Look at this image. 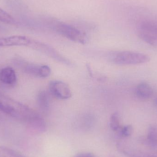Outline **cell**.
Masks as SVG:
<instances>
[{"label":"cell","instance_id":"8fae6325","mask_svg":"<svg viewBox=\"0 0 157 157\" xmlns=\"http://www.w3.org/2000/svg\"><path fill=\"white\" fill-rule=\"evenodd\" d=\"M48 95L46 91L42 90L38 94L37 98L38 105L43 112H46L48 110L50 107Z\"/></svg>","mask_w":157,"mask_h":157},{"label":"cell","instance_id":"9c48e42d","mask_svg":"<svg viewBox=\"0 0 157 157\" xmlns=\"http://www.w3.org/2000/svg\"><path fill=\"white\" fill-rule=\"evenodd\" d=\"M154 94L152 87L145 82L140 83L136 88V94L140 99L147 100L150 98Z\"/></svg>","mask_w":157,"mask_h":157},{"label":"cell","instance_id":"2e32d148","mask_svg":"<svg viewBox=\"0 0 157 157\" xmlns=\"http://www.w3.org/2000/svg\"><path fill=\"white\" fill-rule=\"evenodd\" d=\"M75 157H95L93 154L90 153H83L77 155Z\"/></svg>","mask_w":157,"mask_h":157},{"label":"cell","instance_id":"52a82bcc","mask_svg":"<svg viewBox=\"0 0 157 157\" xmlns=\"http://www.w3.org/2000/svg\"><path fill=\"white\" fill-rule=\"evenodd\" d=\"M33 39L24 36H13L0 38V47L25 46L30 47Z\"/></svg>","mask_w":157,"mask_h":157},{"label":"cell","instance_id":"30bf717a","mask_svg":"<svg viewBox=\"0 0 157 157\" xmlns=\"http://www.w3.org/2000/svg\"><path fill=\"white\" fill-rule=\"evenodd\" d=\"M145 144L153 148H157V126L153 125L149 126Z\"/></svg>","mask_w":157,"mask_h":157},{"label":"cell","instance_id":"7c38bea8","mask_svg":"<svg viewBox=\"0 0 157 157\" xmlns=\"http://www.w3.org/2000/svg\"><path fill=\"white\" fill-rule=\"evenodd\" d=\"M110 127L113 131L118 132L121 127L120 114L117 112L113 113L110 118Z\"/></svg>","mask_w":157,"mask_h":157},{"label":"cell","instance_id":"5b68a950","mask_svg":"<svg viewBox=\"0 0 157 157\" xmlns=\"http://www.w3.org/2000/svg\"><path fill=\"white\" fill-rule=\"evenodd\" d=\"M51 94L56 98L66 100L72 96V92L70 87L66 83L59 80H52L49 85Z\"/></svg>","mask_w":157,"mask_h":157},{"label":"cell","instance_id":"6da1fadb","mask_svg":"<svg viewBox=\"0 0 157 157\" xmlns=\"http://www.w3.org/2000/svg\"><path fill=\"white\" fill-rule=\"evenodd\" d=\"M0 111L31 123L40 115L31 108L0 93Z\"/></svg>","mask_w":157,"mask_h":157},{"label":"cell","instance_id":"ac0fdd59","mask_svg":"<svg viewBox=\"0 0 157 157\" xmlns=\"http://www.w3.org/2000/svg\"><path fill=\"white\" fill-rule=\"evenodd\" d=\"M155 104L157 105V98L155 99Z\"/></svg>","mask_w":157,"mask_h":157},{"label":"cell","instance_id":"5bb4252c","mask_svg":"<svg viewBox=\"0 0 157 157\" xmlns=\"http://www.w3.org/2000/svg\"><path fill=\"white\" fill-rule=\"evenodd\" d=\"M0 21L6 24H13L15 23L13 17L7 12L0 8Z\"/></svg>","mask_w":157,"mask_h":157},{"label":"cell","instance_id":"3957f363","mask_svg":"<svg viewBox=\"0 0 157 157\" xmlns=\"http://www.w3.org/2000/svg\"><path fill=\"white\" fill-rule=\"evenodd\" d=\"M113 63L119 65H137L150 61L149 56L144 53L132 51H121L113 53L110 57Z\"/></svg>","mask_w":157,"mask_h":157},{"label":"cell","instance_id":"ba28073f","mask_svg":"<svg viewBox=\"0 0 157 157\" xmlns=\"http://www.w3.org/2000/svg\"><path fill=\"white\" fill-rule=\"evenodd\" d=\"M0 81L6 85H13L17 81V76L14 70L11 67L3 68L0 71Z\"/></svg>","mask_w":157,"mask_h":157},{"label":"cell","instance_id":"8992f818","mask_svg":"<svg viewBox=\"0 0 157 157\" xmlns=\"http://www.w3.org/2000/svg\"><path fill=\"white\" fill-rule=\"evenodd\" d=\"M23 65V70L26 73L35 77L47 78L51 73L50 68L48 65L29 63H25Z\"/></svg>","mask_w":157,"mask_h":157},{"label":"cell","instance_id":"7a4b0ae2","mask_svg":"<svg viewBox=\"0 0 157 157\" xmlns=\"http://www.w3.org/2000/svg\"><path fill=\"white\" fill-rule=\"evenodd\" d=\"M48 25L66 38L81 44H85L87 38L83 31L77 28L54 19H48Z\"/></svg>","mask_w":157,"mask_h":157},{"label":"cell","instance_id":"277c9868","mask_svg":"<svg viewBox=\"0 0 157 157\" xmlns=\"http://www.w3.org/2000/svg\"><path fill=\"white\" fill-rule=\"evenodd\" d=\"M140 37L151 45L157 44V23L150 21L141 22L138 25Z\"/></svg>","mask_w":157,"mask_h":157},{"label":"cell","instance_id":"e0dca14e","mask_svg":"<svg viewBox=\"0 0 157 157\" xmlns=\"http://www.w3.org/2000/svg\"><path fill=\"white\" fill-rule=\"evenodd\" d=\"M136 157H157L156 155H149V154H141L139 153Z\"/></svg>","mask_w":157,"mask_h":157},{"label":"cell","instance_id":"9a60e30c","mask_svg":"<svg viewBox=\"0 0 157 157\" xmlns=\"http://www.w3.org/2000/svg\"><path fill=\"white\" fill-rule=\"evenodd\" d=\"M121 136L124 137H127L131 136L133 132V128L131 125H127L121 126L118 131Z\"/></svg>","mask_w":157,"mask_h":157},{"label":"cell","instance_id":"4fadbf2b","mask_svg":"<svg viewBox=\"0 0 157 157\" xmlns=\"http://www.w3.org/2000/svg\"><path fill=\"white\" fill-rule=\"evenodd\" d=\"M0 157H23L13 150L4 147H0Z\"/></svg>","mask_w":157,"mask_h":157}]
</instances>
